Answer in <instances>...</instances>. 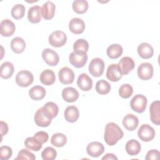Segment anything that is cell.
I'll use <instances>...</instances> for the list:
<instances>
[{"label":"cell","instance_id":"obj_1","mask_svg":"<svg viewBox=\"0 0 160 160\" xmlns=\"http://www.w3.org/2000/svg\"><path fill=\"white\" fill-rule=\"evenodd\" d=\"M123 136V131L117 124L111 122L106 125L104 139L108 145H115Z\"/></svg>","mask_w":160,"mask_h":160},{"label":"cell","instance_id":"obj_2","mask_svg":"<svg viewBox=\"0 0 160 160\" xmlns=\"http://www.w3.org/2000/svg\"><path fill=\"white\" fill-rule=\"evenodd\" d=\"M147 102L148 100L145 96L142 94H136L131 100L130 105L134 111L141 113L146 109Z\"/></svg>","mask_w":160,"mask_h":160},{"label":"cell","instance_id":"obj_3","mask_svg":"<svg viewBox=\"0 0 160 160\" xmlns=\"http://www.w3.org/2000/svg\"><path fill=\"white\" fill-rule=\"evenodd\" d=\"M50 45L54 48H60L67 42L66 34L62 31H55L52 32L48 38Z\"/></svg>","mask_w":160,"mask_h":160},{"label":"cell","instance_id":"obj_4","mask_svg":"<svg viewBox=\"0 0 160 160\" xmlns=\"http://www.w3.org/2000/svg\"><path fill=\"white\" fill-rule=\"evenodd\" d=\"M104 62L101 58H95L91 60L89 64V71L94 77H100L104 72Z\"/></svg>","mask_w":160,"mask_h":160},{"label":"cell","instance_id":"obj_5","mask_svg":"<svg viewBox=\"0 0 160 160\" xmlns=\"http://www.w3.org/2000/svg\"><path fill=\"white\" fill-rule=\"evenodd\" d=\"M16 84L22 88L31 85L34 81L33 74L28 70H22L18 72L16 76Z\"/></svg>","mask_w":160,"mask_h":160},{"label":"cell","instance_id":"obj_6","mask_svg":"<svg viewBox=\"0 0 160 160\" xmlns=\"http://www.w3.org/2000/svg\"><path fill=\"white\" fill-rule=\"evenodd\" d=\"M138 136L142 141L148 142L154 139L155 136V130L150 125L144 124L139 128Z\"/></svg>","mask_w":160,"mask_h":160},{"label":"cell","instance_id":"obj_7","mask_svg":"<svg viewBox=\"0 0 160 160\" xmlns=\"http://www.w3.org/2000/svg\"><path fill=\"white\" fill-rule=\"evenodd\" d=\"M154 69L149 62H142L138 68V76L142 80H149L153 76Z\"/></svg>","mask_w":160,"mask_h":160},{"label":"cell","instance_id":"obj_8","mask_svg":"<svg viewBox=\"0 0 160 160\" xmlns=\"http://www.w3.org/2000/svg\"><path fill=\"white\" fill-rule=\"evenodd\" d=\"M42 58L44 61L51 66H56L59 61L58 54L54 50L46 48L42 52Z\"/></svg>","mask_w":160,"mask_h":160},{"label":"cell","instance_id":"obj_9","mask_svg":"<svg viewBox=\"0 0 160 160\" xmlns=\"http://www.w3.org/2000/svg\"><path fill=\"white\" fill-rule=\"evenodd\" d=\"M118 66L122 75H126L134 68L135 63L131 58L124 56L120 59Z\"/></svg>","mask_w":160,"mask_h":160},{"label":"cell","instance_id":"obj_10","mask_svg":"<svg viewBox=\"0 0 160 160\" xmlns=\"http://www.w3.org/2000/svg\"><path fill=\"white\" fill-rule=\"evenodd\" d=\"M74 73L73 71L68 67L62 68L58 72L59 81L63 84H69L73 82L74 79Z\"/></svg>","mask_w":160,"mask_h":160},{"label":"cell","instance_id":"obj_11","mask_svg":"<svg viewBox=\"0 0 160 160\" xmlns=\"http://www.w3.org/2000/svg\"><path fill=\"white\" fill-rule=\"evenodd\" d=\"M88 55L86 54H78L74 51L69 56V62L76 68H81L84 66L88 61Z\"/></svg>","mask_w":160,"mask_h":160},{"label":"cell","instance_id":"obj_12","mask_svg":"<svg viewBox=\"0 0 160 160\" xmlns=\"http://www.w3.org/2000/svg\"><path fill=\"white\" fill-rule=\"evenodd\" d=\"M16 30L14 23L9 19H3L0 24V33L4 37L12 36Z\"/></svg>","mask_w":160,"mask_h":160},{"label":"cell","instance_id":"obj_13","mask_svg":"<svg viewBox=\"0 0 160 160\" xmlns=\"http://www.w3.org/2000/svg\"><path fill=\"white\" fill-rule=\"evenodd\" d=\"M86 151L89 156L98 158L104 152V147L101 142L94 141L88 144L86 147Z\"/></svg>","mask_w":160,"mask_h":160},{"label":"cell","instance_id":"obj_14","mask_svg":"<svg viewBox=\"0 0 160 160\" xmlns=\"http://www.w3.org/2000/svg\"><path fill=\"white\" fill-rule=\"evenodd\" d=\"M85 28V23L81 18H74L69 21V29L70 31L74 34H81L84 32Z\"/></svg>","mask_w":160,"mask_h":160},{"label":"cell","instance_id":"obj_15","mask_svg":"<svg viewBox=\"0 0 160 160\" xmlns=\"http://www.w3.org/2000/svg\"><path fill=\"white\" fill-rule=\"evenodd\" d=\"M77 84L82 91H88L92 89V80L87 74L82 73L78 76Z\"/></svg>","mask_w":160,"mask_h":160},{"label":"cell","instance_id":"obj_16","mask_svg":"<svg viewBox=\"0 0 160 160\" xmlns=\"http://www.w3.org/2000/svg\"><path fill=\"white\" fill-rule=\"evenodd\" d=\"M56 6L50 1L45 2L41 7V16L46 20L51 19L55 13Z\"/></svg>","mask_w":160,"mask_h":160},{"label":"cell","instance_id":"obj_17","mask_svg":"<svg viewBox=\"0 0 160 160\" xmlns=\"http://www.w3.org/2000/svg\"><path fill=\"white\" fill-rule=\"evenodd\" d=\"M160 102L159 100L153 101L149 108L150 118L152 123L156 125H159L160 124V110H159Z\"/></svg>","mask_w":160,"mask_h":160},{"label":"cell","instance_id":"obj_18","mask_svg":"<svg viewBox=\"0 0 160 160\" xmlns=\"http://www.w3.org/2000/svg\"><path fill=\"white\" fill-rule=\"evenodd\" d=\"M122 75L118 68V64H110L106 71L107 78L112 82H117L120 80Z\"/></svg>","mask_w":160,"mask_h":160},{"label":"cell","instance_id":"obj_19","mask_svg":"<svg viewBox=\"0 0 160 160\" xmlns=\"http://www.w3.org/2000/svg\"><path fill=\"white\" fill-rule=\"evenodd\" d=\"M139 124V119L137 116L132 114H128L122 119V124L124 127L128 131H132L135 130Z\"/></svg>","mask_w":160,"mask_h":160},{"label":"cell","instance_id":"obj_20","mask_svg":"<svg viewBox=\"0 0 160 160\" xmlns=\"http://www.w3.org/2000/svg\"><path fill=\"white\" fill-rule=\"evenodd\" d=\"M138 53L142 59H149L154 54L152 46L147 42H142L138 46Z\"/></svg>","mask_w":160,"mask_h":160},{"label":"cell","instance_id":"obj_21","mask_svg":"<svg viewBox=\"0 0 160 160\" xmlns=\"http://www.w3.org/2000/svg\"><path fill=\"white\" fill-rule=\"evenodd\" d=\"M34 122L38 126L40 127H48L51 123V119L48 118L43 112L42 108H39L34 114Z\"/></svg>","mask_w":160,"mask_h":160},{"label":"cell","instance_id":"obj_22","mask_svg":"<svg viewBox=\"0 0 160 160\" xmlns=\"http://www.w3.org/2000/svg\"><path fill=\"white\" fill-rule=\"evenodd\" d=\"M78 91L72 87H67L62 91V97L68 102H73L78 100L79 98Z\"/></svg>","mask_w":160,"mask_h":160},{"label":"cell","instance_id":"obj_23","mask_svg":"<svg viewBox=\"0 0 160 160\" xmlns=\"http://www.w3.org/2000/svg\"><path fill=\"white\" fill-rule=\"evenodd\" d=\"M28 19L33 24L39 22L41 20V8L37 5L31 7L28 12Z\"/></svg>","mask_w":160,"mask_h":160},{"label":"cell","instance_id":"obj_24","mask_svg":"<svg viewBox=\"0 0 160 160\" xmlns=\"http://www.w3.org/2000/svg\"><path fill=\"white\" fill-rule=\"evenodd\" d=\"M64 116L68 122H74L79 118V109L75 106H69L64 110Z\"/></svg>","mask_w":160,"mask_h":160},{"label":"cell","instance_id":"obj_25","mask_svg":"<svg viewBox=\"0 0 160 160\" xmlns=\"http://www.w3.org/2000/svg\"><path fill=\"white\" fill-rule=\"evenodd\" d=\"M42 109L44 114L51 119L54 118L59 112L58 105L53 102H48L42 107Z\"/></svg>","mask_w":160,"mask_h":160},{"label":"cell","instance_id":"obj_26","mask_svg":"<svg viewBox=\"0 0 160 160\" xmlns=\"http://www.w3.org/2000/svg\"><path fill=\"white\" fill-rule=\"evenodd\" d=\"M40 81L46 86L52 85L56 80V76L51 69H47L44 70L39 76Z\"/></svg>","mask_w":160,"mask_h":160},{"label":"cell","instance_id":"obj_27","mask_svg":"<svg viewBox=\"0 0 160 160\" xmlns=\"http://www.w3.org/2000/svg\"><path fill=\"white\" fill-rule=\"evenodd\" d=\"M45 89L41 86H35L31 88L29 91V97L34 101H39L42 99L46 96Z\"/></svg>","mask_w":160,"mask_h":160},{"label":"cell","instance_id":"obj_28","mask_svg":"<svg viewBox=\"0 0 160 160\" xmlns=\"http://www.w3.org/2000/svg\"><path fill=\"white\" fill-rule=\"evenodd\" d=\"M126 151L130 156H136L138 154L141 149L140 143L136 139H131L126 144Z\"/></svg>","mask_w":160,"mask_h":160},{"label":"cell","instance_id":"obj_29","mask_svg":"<svg viewBox=\"0 0 160 160\" xmlns=\"http://www.w3.org/2000/svg\"><path fill=\"white\" fill-rule=\"evenodd\" d=\"M11 48L12 51L16 54L22 53L26 48L25 41L20 37L13 38L11 42Z\"/></svg>","mask_w":160,"mask_h":160},{"label":"cell","instance_id":"obj_30","mask_svg":"<svg viewBox=\"0 0 160 160\" xmlns=\"http://www.w3.org/2000/svg\"><path fill=\"white\" fill-rule=\"evenodd\" d=\"M14 71V65L11 62L9 61L4 62L1 66L0 76L1 78L4 79H9L13 74Z\"/></svg>","mask_w":160,"mask_h":160},{"label":"cell","instance_id":"obj_31","mask_svg":"<svg viewBox=\"0 0 160 160\" xmlns=\"http://www.w3.org/2000/svg\"><path fill=\"white\" fill-rule=\"evenodd\" d=\"M89 49L88 42L84 39H78L73 44L74 52L78 54H86Z\"/></svg>","mask_w":160,"mask_h":160},{"label":"cell","instance_id":"obj_32","mask_svg":"<svg viewBox=\"0 0 160 160\" xmlns=\"http://www.w3.org/2000/svg\"><path fill=\"white\" fill-rule=\"evenodd\" d=\"M123 52L122 47L119 44H112L109 46L106 50L108 56L111 59H117L119 58Z\"/></svg>","mask_w":160,"mask_h":160},{"label":"cell","instance_id":"obj_33","mask_svg":"<svg viewBox=\"0 0 160 160\" xmlns=\"http://www.w3.org/2000/svg\"><path fill=\"white\" fill-rule=\"evenodd\" d=\"M88 7V2L86 0H75L72 4L73 11L79 14L85 13L87 11Z\"/></svg>","mask_w":160,"mask_h":160},{"label":"cell","instance_id":"obj_34","mask_svg":"<svg viewBox=\"0 0 160 160\" xmlns=\"http://www.w3.org/2000/svg\"><path fill=\"white\" fill-rule=\"evenodd\" d=\"M67 142L66 136L61 132L54 134L51 138V143L55 147L61 148L64 146Z\"/></svg>","mask_w":160,"mask_h":160},{"label":"cell","instance_id":"obj_35","mask_svg":"<svg viewBox=\"0 0 160 160\" xmlns=\"http://www.w3.org/2000/svg\"><path fill=\"white\" fill-rule=\"evenodd\" d=\"M95 88L98 94L104 95L109 92L111 90V85L106 80L101 79L96 82Z\"/></svg>","mask_w":160,"mask_h":160},{"label":"cell","instance_id":"obj_36","mask_svg":"<svg viewBox=\"0 0 160 160\" xmlns=\"http://www.w3.org/2000/svg\"><path fill=\"white\" fill-rule=\"evenodd\" d=\"M24 146L29 150L38 151L42 148V144L35 139L34 137H28L24 141Z\"/></svg>","mask_w":160,"mask_h":160},{"label":"cell","instance_id":"obj_37","mask_svg":"<svg viewBox=\"0 0 160 160\" xmlns=\"http://www.w3.org/2000/svg\"><path fill=\"white\" fill-rule=\"evenodd\" d=\"M12 17L15 19H20L22 18L25 14V6L22 4H17L14 5L11 11Z\"/></svg>","mask_w":160,"mask_h":160},{"label":"cell","instance_id":"obj_38","mask_svg":"<svg viewBox=\"0 0 160 160\" xmlns=\"http://www.w3.org/2000/svg\"><path fill=\"white\" fill-rule=\"evenodd\" d=\"M133 92V88L129 84H124L121 85L119 89V96L124 99H128L131 96Z\"/></svg>","mask_w":160,"mask_h":160},{"label":"cell","instance_id":"obj_39","mask_svg":"<svg viewBox=\"0 0 160 160\" xmlns=\"http://www.w3.org/2000/svg\"><path fill=\"white\" fill-rule=\"evenodd\" d=\"M41 156L44 160H53L57 156V152L53 148L47 147L42 151Z\"/></svg>","mask_w":160,"mask_h":160},{"label":"cell","instance_id":"obj_40","mask_svg":"<svg viewBox=\"0 0 160 160\" xmlns=\"http://www.w3.org/2000/svg\"><path fill=\"white\" fill-rule=\"evenodd\" d=\"M36 159L35 155L31 152V151H28L26 149H22L20 150V151L18 152L17 157L15 158L16 160L17 159H30V160H34Z\"/></svg>","mask_w":160,"mask_h":160},{"label":"cell","instance_id":"obj_41","mask_svg":"<svg viewBox=\"0 0 160 160\" xmlns=\"http://www.w3.org/2000/svg\"><path fill=\"white\" fill-rule=\"evenodd\" d=\"M12 154V149L8 146H2L0 148V158L1 159H9Z\"/></svg>","mask_w":160,"mask_h":160},{"label":"cell","instance_id":"obj_42","mask_svg":"<svg viewBox=\"0 0 160 160\" xmlns=\"http://www.w3.org/2000/svg\"><path fill=\"white\" fill-rule=\"evenodd\" d=\"M35 139H36L41 144H44L49 139L48 134L46 132L41 131L37 132L33 136Z\"/></svg>","mask_w":160,"mask_h":160},{"label":"cell","instance_id":"obj_43","mask_svg":"<svg viewBox=\"0 0 160 160\" xmlns=\"http://www.w3.org/2000/svg\"><path fill=\"white\" fill-rule=\"evenodd\" d=\"M160 152L157 149H151L149 151L145 157L146 160H154L159 158Z\"/></svg>","mask_w":160,"mask_h":160},{"label":"cell","instance_id":"obj_44","mask_svg":"<svg viewBox=\"0 0 160 160\" xmlns=\"http://www.w3.org/2000/svg\"><path fill=\"white\" fill-rule=\"evenodd\" d=\"M0 131L1 137H2L4 135H6L8 132V126L6 122L2 121H1L0 122Z\"/></svg>","mask_w":160,"mask_h":160},{"label":"cell","instance_id":"obj_45","mask_svg":"<svg viewBox=\"0 0 160 160\" xmlns=\"http://www.w3.org/2000/svg\"><path fill=\"white\" fill-rule=\"evenodd\" d=\"M102 160H109V159H116L117 160L118 159V158L112 153H107L106 154H105V156H104L102 158H101Z\"/></svg>","mask_w":160,"mask_h":160}]
</instances>
